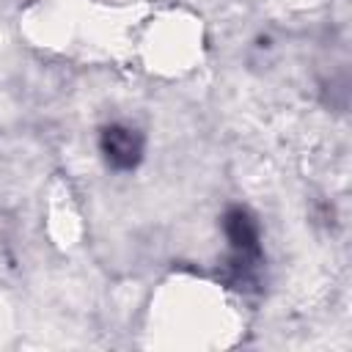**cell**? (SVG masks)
<instances>
[{
    "mask_svg": "<svg viewBox=\"0 0 352 352\" xmlns=\"http://www.w3.org/2000/svg\"><path fill=\"white\" fill-rule=\"evenodd\" d=\"M102 151L113 168H132L140 157V135L129 126H107L102 132Z\"/></svg>",
    "mask_w": 352,
    "mask_h": 352,
    "instance_id": "6da1fadb",
    "label": "cell"
}]
</instances>
